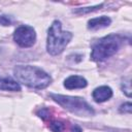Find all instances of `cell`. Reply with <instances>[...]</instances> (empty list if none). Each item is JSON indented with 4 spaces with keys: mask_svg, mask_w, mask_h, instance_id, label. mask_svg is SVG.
I'll return each instance as SVG.
<instances>
[{
    "mask_svg": "<svg viewBox=\"0 0 132 132\" xmlns=\"http://www.w3.org/2000/svg\"><path fill=\"white\" fill-rule=\"evenodd\" d=\"M14 42L24 48L31 47L36 41V32L35 29L29 25L19 26L13 33Z\"/></svg>",
    "mask_w": 132,
    "mask_h": 132,
    "instance_id": "5b68a950",
    "label": "cell"
},
{
    "mask_svg": "<svg viewBox=\"0 0 132 132\" xmlns=\"http://www.w3.org/2000/svg\"><path fill=\"white\" fill-rule=\"evenodd\" d=\"M37 116L39 117V118H41V119H46V118H48V110L46 109V108H42V109H40L39 111H37Z\"/></svg>",
    "mask_w": 132,
    "mask_h": 132,
    "instance_id": "9a60e30c",
    "label": "cell"
},
{
    "mask_svg": "<svg viewBox=\"0 0 132 132\" xmlns=\"http://www.w3.org/2000/svg\"><path fill=\"white\" fill-rule=\"evenodd\" d=\"M0 90L2 91H11V92H20L21 86L16 80H13L10 77L0 78Z\"/></svg>",
    "mask_w": 132,
    "mask_h": 132,
    "instance_id": "9c48e42d",
    "label": "cell"
},
{
    "mask_svg": "<svg viewBox=\"0 0 132 132\" xmlns=\"http://www.w3.org/2000/svg\"><path fill=\"white\" fill-rule=\"evenodd\" d=\"M121 89L127 97H131V80H130V78L124 79V81L121 85Z\"/></svg>",
    "mask_w": 132,
    "mask_h": 132,
    "instance_id": "8fae6325",
    "label": "cell"
},
{
    "mask_svg": "<svg viewBox=\"0 0 132 132\" xmlns=\"http://www.w3.org/2000/svg\"><path fill=\"white\" fill-rule=\"evenodd\" d=\"M73 34L70 31H63L60 21L55 20L47 30L46 51L51 56H58L66 48L71 41Z\"/></svg>",
    "mask_w": 132,
    "mask_h": 132,
    "instance_id": "7a4b0ae2",
    "label": "cell"
},
{
    "mask_svg": "<svg viewBox=\"0 0 132 132\" xmlns=\"http://www.w3.org/2000/svg\"><path fill=\"white\" fill-rule=\"evenodd\" d=\"M64 88L67 90H75V89H84L88 86V81L84 76L80 75H70L68 76L64 82Z\"/></svg>",
    "mask_w": 132,
    "mask_h": 132,
    "instance_id": "52a82bcc",
    "label": "cell"
},
{
    "mask_svg": "<svg viewBox=\"0 0 132 132\" xmlns=\"http://www.w3.org/2000/svg\"><path fill=\"white\" fill-rule=\"evenodd\" d=\"M111 24V19L106 15H101L98 18H93L88 21V29L90 30H98L102 28H106Z\"/></svg>",
    "mask_w": 132,
    "mask_h": 132,
    "instance_id": "ba28073f",
    "label": "cell"
},
{
    "mask_svg": "<svg viewBox=\"0 0 132 132\" xmlns=\"http://www.w3.org/2000/svg\"><path fill=\"white\" fill-rule=\"evenodd\" d=\"M11 24H12V21L9 15L0 14V25L1 26H10Z\"/></svg>",
    "mask_w": 132,
    "mask_h": 132,
    "instance_id": "5bb4252c",
    "label": "cell"
},
{
    "mask_svg": "<svg viewBox=\"0 0 132 132\" xmlns=\"http://www.w3.org/2000/svg\"><path fill=\"white\" fill-rule=\"evenodd\" d=\"M13 76L18 82L36 90L47 88L53 80L47 72L33 65H16L13 68Z\"/></svg>",
    "mask_w": 132,
    "mask_h": 132,
    "instance_id": "6da1fadb",
    "label": "cell"
},
{
    "mask_svg": "<svg viewBox=\"0 0 132 132\" xmlns=\"http://www.w3.org/2000/svg\"><path fill=\"white\" fill-rule=\"evenodd\" d=\"M102 6H103V3H101V4H99V5H95V6H90V7H82V8H77V9L73 10V12H75V13H78V14H81V13H89V12H92V11H95V10H98V9H100Z\"/></svg>",
    "mask_w": 132,
    "mask_h": 132,
    "instance_id": "30bf717a",
    "label": "cell"
},
{
    "mask_svg": "<svg viewBox=\"0 0 132 132\" xmlns=\"http://www.w3.org/2000/svg\"><path fill=\"white\" fill-rule=\"evenodd\" d=\"M112 90L108 86H100L94 89L92 93V97L95 102L97 103H102L107 100H109L112 97Z\"/></svg>",
    "mask_w": 132,
    "mask_h": 132,
    "instance_id": "8992f818",
    "label": "cell"
},
{
    "mask_svg": "<svg viewBox=\"0 0 132 132\" xmlns=\"http://www.w3.org/2000/svg\"><path fill=\"white\" fill-rule=\"evenodd\" d=\"M50 129L53 132H62L64 130V124L61 121H53L50 124Z\"/></svg>",
    "mask_w": 132,
    "mask_h": 132,
    "instance_id": "7c38bea8",
    "label": "cell"
},
{
    "mask_svg": "<svg viewBox=\"0 0 132 132\" xmlns=\"http://www.w3.org/2000/svg\"><path fill=\"white\" fill-rule=\"evenodd\" d=\"M50 96L59 105H61L62 107H64L65 109L69 110L70 112L76 116L90 117V116H94L95 113L93 107L81 97H74V96L54 94V93H51Z\"/></svg>",
    "mask_w": 132,
    "mask_h": 132,
    "instance_id": "277c9868",
    "label": "cell"
},
{
    "mask_svg": "<svg viewBox=\"0 0 132 132\" xmlns=\"http://www.w3.org/2000/svg\"><path fill=\"white\" fill-rule=\"evenodd\" d=\"M119 110H120V112H122V113H131V111H132V104H131V102H124L121 106H120V108H119Z\"/></svg>",
    "mask_w": 132,
    "mask_h": 132,
    "instance_id": "4fadbf2b",
    "label": "cell"
},
{
    "mask_svg": "<svg viewBox=\"0 0 132 132\" xmlns=\"http://www.w3.org/2000/svg\"><path fill=\"white\" fill-rule=\"evenodd\" d=\"M124 38L119 34H108L92 45L91 60L94 62H102L113 56L120 50Z\"/></svg>",
    "mask_w": 132,
    "mask_h": 132,
    "instance_id": "3957f363",
    "label": "cell"
}]
</instances>
